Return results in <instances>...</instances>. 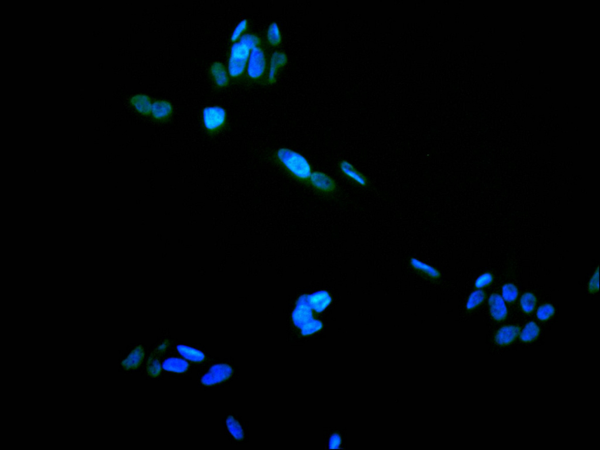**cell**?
<instances>
[{
	"instance_id": "1",
	"label": "cell",
	"mask_w": 600,
	"mask_h": 450,
	"mask_svg": "<svg viewBox=\"0 0 600 450\" xmlns=\"http://www.w3.org/2000/svg\"><path fill=\"white\" fill-rule=\"evenodd\" d=\"M235 374L233 365L228 359L217 357L200 367L197 374V385L200 389L211 391L225 387Z\"/></svg>"
},
{
	"instance_id": "2",
	"label": "cell",
	"mask_w": 600,
	"mask_h": 450,
	"mask_svg": "<svg viewBox=\"0 0 600 450\" xmlns=\"http://www.w3.org/2000/svg\"><path fill=\"white\" fill-rule=\"evenodd\" d=\"M276 159L295 178L303 182L309 181L312 173L311 167L303 155L293 150L282 148L277 152Z\"/></svg>"
},
{
	"instance_id": "3",
	"label": "cell",
	"mask_w": 600,
	"mask_h": 450,
	"mask_svg": "<svg viewBox=\"0 0 600 450\" xmlns=\"http://www.w3.org/2000/svg\"><path fill=\"white\" fill-rule=\"evenodd\" d=\"M161 363L164 375L174 379L190 378L195 368L190 362L171 350L161 357Z\"/></svg>"
},
{
	"instance_id": "4",
	"label": "cell",
	"mask_w": 600,
	"mask_h": 450,
	"mask_svg": "<svg viewBox=\"0 0 600 450\" xmlns=\"http://www.w3.org/2000/svg\"><path fill=\"white\" fill-rule=\"evenodd\" d=\"M171 350L190 362L195 367H201L215 357L211 356L204 348L199 346L176 343L172 346Z\"/></svg>"
},
{
	"instance_id": "5",
	"label": "cell",
	"mask_w": 600,
	"mask_h": 450,
	"mask_svg": "<svg viewBox=\"0 0 600 450\" xmlns=\"http://www.w3.org/2000/svg\"><path fill=\"white\" fill-rule=\"evenodd\" d=\"M250 50L241 42L233 45L228 68L230 76L236 77L243 74L250 55Z\"/></svg>"
},
{
	"instance_id": "6",
	"label": "cell",
	"mask_w": 600,
	"mask_h": 450,
	"mask_svg": "<svg viewBox=\"0 0 600 450\" xmlns=\"http://www.w3.org/2000/svg\"><path fill=\"white\" fill-rule=\"evenodd\" d=\"M226 117L225 110L219 106L207 107L203 111V124L211 132L221 128L225 124Z\"/></svg>"
},
{
	"instance_id": "7",
	"label": "cell",
	"mask_w": 600,
	"mask_h": 450,
	"mask_svg": "<svg viewBox=\"0 0 600 450\" xmlns=\"http://www.w3.org/2000/svg\"><path fill=\"white\" fill-rule=\"evenodd\" d=\"M147 355L143 345L133 347L122 362V367L126 371H134L141 367Z\"/></svg>"
},
{
	"instance_id": "8",
	"label": "cell",
	"mask_w": 600,
	"mask_h": 450,
	"mask_svg": "<svg viewBox=\"0 0 600 450\" xmlns=\"http://www.w3.org/2000/svg\"><path fill=\"white\" fill-rule=\"evenodd\" d=\"M222 424L224 426L226 435L234 441L240 442L244 440L245 433L244 429L239 419L232 414H227L223 418Z\"/></svg>"
},
{
	"instance_id": "9",
	"label": "cell",
	"mask_w": 600,
	"mask_h": 450,
	"mask_svg": "<svg viewBox=\"0 0 600 450\" xmlns=\"http://www.w3.org/2000/svg\"><path fill=\"white\" fill-rule=\"evenodd\" d=\"M266 68V57L262 50L256 47L252 50L250 55L248 72L252 78H258L263 74Z\"/></svg>"
},
{
	"instance_id": "10",
	"label": "cell",
	"mask_w": 600,
	"mask_h": 450,
	"mask_svg": "<svg viewBox=\"0 0 600 450\" xmlns=\"http://www.w3.org/2000/svg\"><path fill=\"white\" fill-rule=\"evenodd\" d=\"M308 182L315 190L323 192V193H332L336 190L337 188V184L335 181L331 176L320 171H314L311 173Z\"/></svg>"
},
{
	"instance_id": "11",
	"label": "cell",
	"mask_w": 600,
	"mask_h": 450,
	"mask_svg": "<svg viewBox=\"0 0 600 450\" xmlns=\"http://www.w3.org/2000/svg\"><path fill=\"white\" fill-rule=\"evenodd\" d=\"M146 376L150 379H160L164 375L161 357L152 351L149 352L145 365Z\"/></svg>"
},
{
	"instance_id": "12",
	"label": "cell",
	"mask_w": 600,
	"mask_h": 450,
	"mask_svg": "<svg viewBox=\"0 0 600 450\" xmlns=\"http://www.w3.org/2000/svg\"><path fill=\"white\" fill-rule=\"evenodd\" d=\"M488 303L492 317L497 321L504 320L507 312L504 300L501 296L497 294H491Z\"/></svg>"
},
{
	"instance_id": "13",
	"label": "cell",
	"mask_w": 600,
	"mask_h": 450,
	"mask_svg": "<svg viewBox=\"0 0 600 450\" xmlns=\"http://www.w3.org/2000/svg\"><path fill=\"white\" fill-rule=\"evenodd\" d=\"M340 170L344 175L363 187H367L368 179L364 174L353 167V165L347 161H342L340 163Z\"/></svg>"
},
{
	"instance_id": "14",
	"label": "cell",
	"mask_w": 600,
	"mask_h": 450,
	"mask_svg": "<svg viewBox=\"0 0 600 450\" xmlns=\"http://www.w3.org/2000/svg\"><path fill=\"white\" fill-rule=\"evenodd\" d=\"M520 328L518 326L509 325L504 326L498 331L496 336V341L501 345L509 344L514 342L519 336Z\"/></svg>"
},
{
	"instance_id": "15",
	"label": "cell",
	"mask_w": 600,
	"mask_h": 450,
	"mask_svg": "<svg viewBox=\"0 0 600 450\" xmlns=\"http://www.w3.org/2000/svg\"><path fill=\"white\" fill-rule=\"evenodd\" d=\"M172 107L167 101H158L153 104L152 113L157 120H163L171 114Z\"/></svg>"
},
{
	"instance_id": "16",
	"label": "cell",
	"mask_w": 600,
	"mask_h": 450,
	"mask_svg": "<svg viewBox=\"0 0 600 450\" xmlns=\"http://www.w3.org/2000/svg\"><path fill=\"white\" fill-rule=\"evenodd\" d=\"M131 102L138 112L146 115L152 112L153 105L151 99L148 96L143 94L136 95L133 96Z\"/></svg>"
},
{
	"instance_id": "17",
	"label": "cell",
	"mask_w": 600,
	"mask_h": 450,
	"mask_svg": "<svg viewBox=\"0 0 600 450\" xmlns=\"http://www.w3.org/2000/svg\"><path fill=\"white\" fill-rule=\"evenodd\" d=\"M211 72L215 82L218 86H224L228 83V74L224 65L222 63H214L211 67Z\"/></svg>"
},
{
	"instance_id": "18",
	"label": "cell",
	"mask_w": 600,
	"mask_h": 450,
	"mask_svg": "<svg viewBox=\"0 0 600 450\" xmlns=\"http://www.w3.org/2000/svg\"><path fill=\"white\" fill-rule=\"evenodd\" d=\"M286 62L287 57L284 53L276 52L273 55L270 74H269V80L271 82L275 81L277 72L281 67L283 66L286 63Z\"/></svg>"
},
{
	"instance_id": "19",
	"label": "cell",
	"mask_w": 600,
	"mask_h": 450,
	"mask_svg": "<svg viewBox=\"0 0 600 450\" xmlns=\"http://www.w3.org/2000/svg\"><path fill=\"white\" fill-rule=\"evenodd\" d=\"M410 263L411 266L415 269L422 272L425 275L430 277V278L437 279L440 278L441 274L439 271H437L436 268L422 262L420 260L412 258L411 259Z\"/></svg>"
},
{
	"instance_id": "20",
	"label": "cell",
	"mask_w": 600,
	"mask_h": 450,
	"mask_svg": "<svg viewBox=\"0 0 600 450\" xmlns=\"http://www.w3.org/2000/svg\"><path fill=\"white\" fill-rule=\"evenodd\" d=\"M539 328L534 322H530L525 326L521 334V340L524 342H532L539 336Z\"/></svg>"
},
{
	"instance_id": "21",
	"label": "cell",
	"mask_w": 600,
	"mask_h": 450,
	"mask_svg": "<svg viewBox=\"0 0 600 450\" xmlns=\"http://www.w3.org/2000/svg\"><path fill=\"white\" fill-rule=\"evenodd\" d=\"M521 305L523 311L526 313L532 312L536 305V298L531 293H527L522 296Z\"/></svg>"
},
{
	"instance_id": "22",
	"label": "cell",
	"mask_w": 600,
	"mask_h": 450,
	"mask_svg": "<svg viewBox=\"0 0 600 450\" xmlns=\"http://www.w3.org/2000/svg\"><path fill=\"white\" fill-rule=\"evenodd\" d=\"M486 298V293L483 290H476L470 295L467 303V309L472 310L481 305Z\"/></svg>"
},
{
	"instance_id": "23",
	"label": "cell",
	"mask_w": 600,
	"mask_h": 450,
	"mask_svg": "<svg viewBox=\"0 0 600 450\" xmlns=\"http://www.w3.org/2000/svg\"><path fill=\"white\" fill-rule=\"evenodd\" d=\"M502 296L503 298L507 302H515L518 296L517 287L513 284H505L502 287Z\"/></svg>"
},
{
	"instance_id": "24",
	"label": "cell",
	"mask_w": 600,
	"mask_h": 450,
	"mask_svg": "<svg viewBox=\"0 0 600 450\" xmlns=\"http://www.w3.org/2000/svg\"><path fill=\"white\" fill-rule=\"evenodd\" d=\"M555 313V308L551 305L546 304L543 306H541L538 309L537 311V317L541 321L548 320V319L553 316Z\"/></svg>"
},
{
	"instance_id": "25",
	"label": "cell",
	"mask_w": 600,
	"mask_h": 450,
	"mask_svg": "<svg viewBox=\"0 0 600 450\" xmlns=\"http://www.w3.org/2000/svg\"><path fill=\"white\" fill-rule=\"evenodd\" d=\"M267 38L268 41L272 45H276L280 44L281 41V34L278 25L273 23L268 29Z\"/></svg>"
},
{
	"instance_id": "26",
	"label": "cell",
	"mask_w": 600,
	"mask_h": 450,
	"mask_svg": "<svg viewBox=\"0 0 600 450\" xmlns=\"http://www.w3.org/2000/svg\"><path fill=\"white\" fill-rule=\"evenodd\" d=\"M241 43L244 44L250 49L257 47L260 43L259 38L252 34H245L241 38Z\"/></svg>"
},
{
	"instance_id": "27",
	"label": "cell",
	"mask_w": 600,
	"mask_h": 450,
	"mask_svg": "<svg viewBox=\"0 0 600 450\" xmlns=\"http://www.w3.org/2000/svg\"><path fill=\"white\" fill-rule=\"evenodd\" d=\"M321 323L316 321L313 320L308 323L306 325L302 328V333L303 335H310L318 332L319 329L321 328Z\"/></svg>"
},
{
	"instance_id": "28",
	"label": "cell",
	"mask_w": 600,
	"mask_h": 450,
	"mask_svg": "<svg viewBox=\"0 0 600 450\" xmlns=\"http://www.w3.org/2000/svg\"><path fill=\"white\" fill-rule=\"evenodd\" d=\"M492 280H493V277L491 273H485L476 280L475 287L478 288L486 287L490 285Z\"/></svg>"
},
{
	"instance_id": "29",
	"label": "cell",
	"mask_w": 600,
	"mask_h": 450,
	"mask_svg": "<svg viewBox=\"0 0 600 450\" xmlns=\"http://www.w3.org/2000/svg\"><path fill=\"white\" fill-rule=\"evenodd\" d=\"M248 26V21L243 20L239 22L235 29H234L233 33L231 39L233 41H236L241 36V35L245 32Z\"/></svg>"
},
{
	"instance_id": "30",
	"label": "cell",
	"mask_w": 600,
	"mask_h": 450,
	"mask_svg": "<svg viewBox=\"0 0 600 450\" xmlns=\"http://www.w3.org/2000/svg\"><path fill=\"white\" fill-rule=\"evenodd\" d=\"M599 287V268H597V271L594 273V275L590 280L589 286H588V290L590 293H594L597 292Z\"/></svg>"
},
{
	"instance_id": "31",
	"label": "cell",
	"mask_w": 600,
	"mask_h": 450,
	"mask_svg": "<svg viewBox=\"0 0 600 450\" xmlns=\"http://www.w3.org/2000/svg\"><path fill=\"white\" fill-rule=\"evenodd\" d=\"M341 444V438L339 434H333L329 441V448L331 449L339 448Z\"/></svg>"
}]
</instances>
